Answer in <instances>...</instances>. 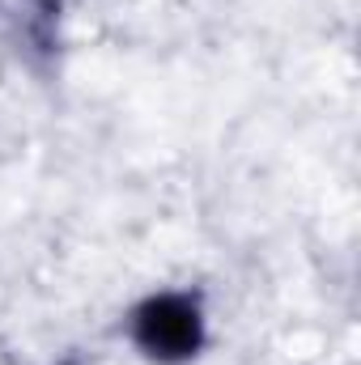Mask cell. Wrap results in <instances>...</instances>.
Segmentation results:
<instances>
[{"label": "cell", "instance_id": "obj_1", "mask_svg": "<svg viewBox=\"0 0 361 365\" xmlns=\"http://www.w3.org/2000/svg\"><path fill=\"white\" fill-rule=\"evenodd\" d=\"M132 340L153 361H187L204 349V314L191 293H153L132 310Z\"/></svg>", "mask_w": 361, "mask_h": 365}]
</instances>
